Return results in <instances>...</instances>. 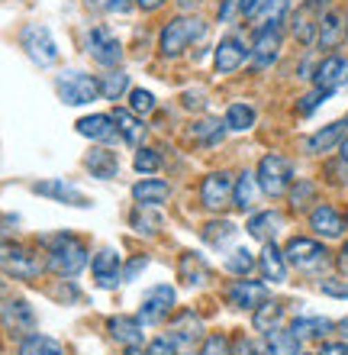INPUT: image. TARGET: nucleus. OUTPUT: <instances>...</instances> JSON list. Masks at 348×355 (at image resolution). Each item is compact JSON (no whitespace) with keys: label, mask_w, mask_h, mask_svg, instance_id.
<instances>
[{"label":"nucleus","mask_w":348,"mask_h":355,"mask_svg":"<svg viewBox=\"0 0 348 355\" xmlns=\"http://www.w3.org/2000/svg\"><path fill=\"white\" fill-rule=\"evenodd\" d=\"M291 17V0H262L258 13L252 17L255 29H268V26H284Z\"/></svg>","instance_id":"28"},{"label":"nucleus","mask_w":348,"mask_h":355,"mask_svg":"<svg viewBox=\"0 0 348 355\" xmlns=\"http://www.w3.org/2000/svg\"><path fill=\"white\" fill-rule=\"evenodd\" d=\"M17 355H65V349L58 339L46 336V333H33V336L19 339Z\"/></svg>","instance_id":"33"},{"label":"nucleus","mask_w":348,"mask_h":355,"mask_svg":"<svg viewBox=\"0 0 348 355\" xmlns=\"http://www.w3.org/2000/svg\"><path fill=\"white\" fill-rule=\"evenodd\" d=\"M342 265H345V268H348V243L342 245Z\"/></svg>","instance_id":"56"},{"label":"nucleus","mask_w":348,"mask_h":355,"mask_svg":"<svg viewBox=\"0 0 348 355\" xmlns=\"http://www.w3.org/2000/svg\"><path fill=\"white\" fill-rule=\"evenodd\" d=\"M255 178H258V187H262V194L268 197H284L291 191L293 184V168L291 162L284 159L281 152H268L262 162H258V168H255Z\"/></svg>","instance_id":"5"},{"label":"nucleus","mask_w":348,"mask_h":355,"mask_svg":"<svg viewBox=\"0 0 348 355\" xmlns=\"http://www.w3.org/2000/svg\"><path fill=\"white\" fill-rule=\"evenodd\" d=\"M226 300L232 310H258L268 300L264 281H232L226 288Z\"/></svg>","instance_id":"15"},{"label":"nucleus","mask_w":348,"mask_h":355,"mask_svg":"<svg viewBox=\"0 0 348 355\" xmlns=\"http://www.w3.org/2000/svg\"><path fill=\"white\" fill-rule=\"evenodd\" d=\"M306 3H313V7H329L332 0H306Z\"/></svg>","instance_id":"55"},{"label":"nucleus","mask_w":348,"mask_h":355,"mask_svg":"<svg viewBox=\"0 0 348 355\" xmlns=\"http://www.w3.org/2000/svg\"><path fill=\"white\" fill-rule=\"evenodd\" d=\"M190 136L197 142H203V146H213V142H219L223 136H226V123L223 120H213V116H207V120H197L194 126H190Z\"/></svg>","instance_id":"37"},{"label":"nucleus","mask_w":348,"mask_h":355,"mask_svg":"<svg viewBox=\"0 0 348 355\" xmlns=\"http://www.w3.org/2000/svg\"><path fill=\"white\" fill-rule=\"evenodd\" d=\"M345 39V17L339 10H322L320 13V33H316V46L332 52L339 49V42Z\"/></svg>","instance_id":"23"},{"label":"nucleus","mask_w":348,"mask_h":355,"mask_svg":"<svg viewBox=\"0 0 348 355\" xmlns=\"http://www.w3.org/2000/svg\"><path fill=\"white\" fill-rule=\"evenodd\" d=\"M345 81H348V62L339 55V52H329L320 65L313 68V85H316V91H322V94H336Z\"/></svg>","instance_id":"14"},{"label":"nucleus","mask_w":348,"mask_h":355,"mask_svg":"<svg viewBox=\"0 0 348 355\" xmlns=\"http://www.w3.org/2000/svg\"><path fill=\"white\" fill-rule=\"evenodd\" d=\"M178 278L187 284V288H197L203 281L210 278V265L200 259L197 252H184L178 259Z\"/></svg>","instance_id":"30"},{"label":"nucleus","mask_w":348,"mask_h":355,"mask_svg":"<svg viewBox=\"0 0 348 355\" xmlns=\"http://www.w3.org/2000/svg\"><path fill=\"white\" fill-rule=\"evenodd\" d=\"M42 268L46 265L39 262L26 245L0 239V271L3 275H10V278H17V281H36L42 275Z\"/></svg>","instance_id":"6"},{"label":"nucleus","mask_w":348,"mask_h":355,"mask_svg":"<svg viewBox=\"0 0 348 355\" xmlns=\"http://www.w3.org/2000/svg\"><path fill=\"white\" fill-rule=\"evenodd\" d=\"M84 168L91 171L94 178H104V181H110V178H116V168H120V162H116L113 152L107 149H94L84 155Z\"/></svg>","instance_id":"34"},{"label":"nucleus","mask_w":348,"mask_h":355,"mask_svg":"<svg viewBox=\"0 0 348 355\" xmlns=\"http://www.w3.org/2000/svg\"><path fill=\"white\" fill-rule=\"evenodd\" d=\"M345 39H348V17H345Z\"/></svg>","instance_id":"57"},{"label":"nucleus","mask_w":348,"mask_h":355,"mask_svg":"<svg viewBox=\"0 0 348 355\" xmlns=\"http://www.w3.org/2000/svg\"><path fill=\"white\" fill-rule=\"evenodd\" d=\"M281 320H284V304H277V300H264L262 307L252 313V327L258 329V333H271V329L281 327Z\"/></svg>","instance_id":"35"},{"label":"nucleus","mask_w":348,"mask_h":355,"mask_svg":"<svg viewBox=\"0 0 348 355\" xmlns=\"http://www.w3.org/2000/svg\"><path fill=\"white\" fill-rule=\"evenodd\" d=\"M284 230V216L277 210H258V214L248 216V226H245V233L258 239V243H274Z\"/></svg>","instance_id":"22"},{"label":"nucleus","mask_w":348,"mask_h":355,"mask_svg":"<svg viewBox=\"0 0 348 355\" xmlns=\"http://www.w3.org/2000/svg\"><path fill=\"white\" fill-rule=\"evenodd\" d=\"M107 333L113 339L116 346H142V339H145V323L139 317H110L107 320Z\"/></svg>","instance_id":"20"},{"label":"nucleus","mask_w":348,"mask_h":355,"mask_svg":"<svg viewBox=\"0 0 348 355\" xmlns=\"http://www.w3.org/2000/svg\"><path fill=\"white\" fill-rule=\"evenodd\" d=\"M258 194H262V187H258V178L252 171H242V175L235 178V187H232V207L235 210H252L258 204Z\"/></svg>","instance_id":"29"},{"label":"nucleus","mask_w":348,"mask_h":355,"mask_svg":"<svg viewBox=\"0 0 348 355\" xmlns=\"http://www.w3.org/2000/svg\"><path fill=\"white\" fill-rule=\"evenodd\" d=\"M281 46H284V29L281 26H268V29H255L252 39V65L255 68H271L281 58Z\"/></svg>","instance_id":"12"},{"label":"nucleus","mask_w":348,"mask_h":355,"mask_svg":"<svg viewBox=\"0 0 348 355\" xmlns=\"http://www.w3.org/2000/svg\"><path fill=\"white\" fill-rule=\"evenodd\" d=\"M178 355H194V352H178Z\"/></svg>","instance_id":"59"},{"label":"nucleus","mask_w":348,"mask_h":355,"mask_svg":"<svg viewBox=\"0 0 348 355\" xmlns=\"http://www.w3.org/2000/svg\"><path fill=\"white\" fill-rule=\"evenodd\" d=\"M132 168L139 171V175H155V171L161 168V155L155 149H149V146H142V149H136Z\"/></svg>","instance_id":"42"},{"label":"nucleus","mask_w":348,"mask_h":355,"mask_svg":"<svg viewBox=\"0 0 348 355\" xmlns=\"http://www.w3.org/2000/svg\"><path fill=\"white\" fill-rule=\"evenodd\" d=\"M55 94L68 107H87L100 97V81L87 71H62L55 78Z\"/></svg>","instance_id":"4"},{"label":"nucleus","mask_w":348,"mask_h":355,"mask_svg":"<svg viewBox=\"0 0 348 355\" xmlns=\"http://www.w3.org/2000/svg\"><path fill=\"white\" fill-rule=\"evenodd\" d=\"M297 355H306V352H297Z\"/></svg>","instance_id":"61"},{"label":"nucleus","mask_w":348,"mask_h":355,"mask_svg":"<svg viewBox=\"0 0 348 355\" xmlns=\"http://www.w3.org/2000/svg\"><path fill=\"white\" fill-rule=\"evenodd\" d=\"M316 355H348V343H322Z\"/></svg>","instance_id":"50"},{"label":"nucleus","mask_w":348,"mask_h":355,"mask_svg":"<svg viewBox=\"0 0 348 355\" xmlns=\"http://www.w3.org/2000/svg\"><path fill=\"white\" fill-rule=\"evenodd\" d=\"M232 187L235 178L229 171H210L203 181H200V207L210 210V214H219L232 204Z\"/></svg>","instance_id":"8"},{"label":"nucleus","mask_w":348,"mask_h":355,"mask_svg":"<svg viewBox=\"0 0 348 355\" xmlns=\"http://www.w3.org/2000/svg\"><path fill=\"white\" fill-rule=\"evenodd\" d=\"M255 265H258V259H255L248 249H232V252L226 255V271H229V275H239V278H242V275H248Z\"/></svg>","instance_id":"41"},{"label":"nucleus","mask_w":348,"mask_h":355,"mask_svg":"<svg viewBox=\"0 0 348 355\" xmlns=\"http://www.w3.org/2000/svg\"><path fill=\"white\" fill-rule=\"evenodd\" d=\"M255 120H258V113H255V107H248V103L235 101L226 107V116H223V123H226L229 132H248L255 126Z\"/></svg>","instance_id":"32"},{"label":"nucleus","mask_w":348,"mask_h":355,"mask_svg":"<svg viewBox=\"0 0 348 355\" xmlns=\"http://www.w3.org/2000/svg\"><path fill=\"white\" fill-rule=\"evenodd\" d=\"M0 327H3V333H7L10 339H26L36 333V313H33V307H29L26 300H7L3 307H0Z\"/></svg>","instance_id":"10"},{"label":"nucleus","mask_w":348,"mask_h":355,"mask_svg":"<svg viewBox=\"0 0 348 355\" xmlns=\"http://www.w3.org/2000/svg\"><path fill=\"white\" fill-rule=\"evenodd\" d=\"M248 62V46L239 36H223L213 49V71L217 75H232Z\"/></svg>","instance_id":"13"},{"label":"nucleus","mask_w":348,"mask_h":355,"mask_svg":"<svg viewBox=\"0 0 348 355\" xmlns=\"http://www.w3.org/2000/svg\"><path fill=\"white\" fill-rule=\"evenodd\" d=\"M171 197V184L158 181V178H142L139 184H132V200L139 207H158Z\"/></svg>","instance_id":"27"},{"label":"nucleus","mask_w":348,"mask_h":355,"mask_svg":"<svg viewBox=\"0 0 348 355\" xmlns=\"http://www.w3.org/2000/svg\"><path fill=\"white\" fill-rule=\"evenodd\" d=\"M342 139H345V123L342 120L326 123V126H320V130L306 139V152H310V155H326V152L339 149Z\"/></svg>","instance_id":"25"},{"label":"nucleus","mask_w":348,"mask_h":355,"mask_svg":"<svg viewBox=\"0 0 348 355\" xmlns=\"http://www.w3.org/2000/svg\"><path fill=\"white\" fill-rule=\"evenodd\" d=\"M145 355H178V349L171 346L168 336H155L149 346H145Z\"/></svg>","instance_id":"47"},{"label":"nucleus","mask_w":348,"mask_h":355,"mask_svg":"<svg viewBox=\"0 0 348 355\" xmlns=\"http://www.w3.org/2000/svg\"><path fill=\"white\" fill-rule=\"evenodd\" d=\"M122 355H145V349H139V346H126V349H122Z\"/></svg>","instance_id":"53"},{"label":"nucleus","mask_w":348,"mask_h":355,"mask_svg":"<svg viewBox=\"0 0 348 355\" xmlns=\"http://www.w3.org/2000/svg\"><path fill=\"white\" fill-rule=\"evenodd\" d=\"M75 130H77V136L94 139V142H110L113 136H120V132H116L113 116H107V113H91V116H81V120L75 123Z\"/></svg>","instance_id":"24"},{"label":"nucleus","mask_w":348,"mask_h":355,"mask_svg":"<svg viewBox=\"0 0 348 355\" xmlns=\"http://www.w3.org/2000/svg\"><path fill=\"white\" fill-rule=\"evenodd\" d=\"M200 355H235L232 352V339L223 336V333H210V336H203Z\"/></svg>","instance_id":"44"},{"label":"nucleus","mask_w":348,"mask_h":355,"mask_svg":"<svg viewBox=\"0 0 348 355\" xmlns=\"http://www.w3.org/2000/svg\"><path fill=\"white\" fill-rule=\"evenodd\" d=\"M287 194H291V204H293V207H300V204H303V197H310V194H313V184H310V181H300V184L293 187V191H287Z\"/></svg>","instance_id":"49"},{"label":"nucleus","mask_w":348,"mask_h":355,"mask_svg":"<svg viewBox=\"0 0 348 355\" xmlns=\"http://www.w3.org/2000/svg\"><path fill=\"white\" fill-rule=\"evenodd\" d=\"M320 291H322V294H329V297H339V300L348 297V284H345V281H339V278H326L320 284Z\"/></svg>","instance_id":"48"},{"label":"nucleus","mask_w":348,"mask_h":355,"mask_svg":"<svg viewBox=\"0 0 348 355\" xmlns=\"http://www.w3.org/2000/svg\"><path fill=\"white\" fill-rule=\"evenodd\" d=\"M310 230L316 239H329L332 243V239H342V236H345L348 226H345V216H342L332 204H320L310 214Z\"/></svg>","instance_id":"18"},{"label":"nucleus","mask_w":348,"mask_h":355,"mask_svg":"<svg viewBox=\"0 0 348 355\" xmlns=\"http://www.w3.org/2000/svg\"><path fill=\"white\" fill-rule=\"evenodd\" d=\"M129 110L136 113V116H149V113L155 110V94L145 91V87H132L129 91Z\"/></svg>","instance_id":"43"},{"label":"nucleus","mask_w":348,"mask_h":355,"mask_svg":"<svg viewBox=\"0 0 348 355\" xmlns=\"http://www.w3.org/2000/svg\"><path fill=\"white\" fill-rule=\"evenodd\" d=\"M84 49H87V55L94 58L97 65L116 68L122 62L120 39H116L107 26H91V29H87V33H84Z\"/></svg>","instance_id":"9"},{"label":"nucleus","mask_w":348,"mask_h":355,"mask_svg":"<svg viewBox=\"0 0 348 355\" xmlns=\"http://www.w3.org/2000/svg\"><path fill=\"white\" fill-rule=\"evenodd\" d=\"M284 259H287L291 268L303 271V275H320V271L329 268V249L320 239H313V236H293V239H287Z\"/></svg>","instance_id":"3"},{"label":"nucleus","mask_w":348,"mask_h":355,"mask_svg":"<svg viewBox=\"0 0 348 355\" xmlns=\"http://www.w3.org/2000/svg\"><path fill=\"white\" fill-rule=\"evenodd\" d=\"M203 33H207V23L200 17H174L161 26L158 52L165 58H178V55H184L197 39H203Z\"/></svg>","instance_id":"2"},{"label":"nucleus","mask_w":348,"mask_h":355,"mask_svg":"<svg viewBox=\"0 0 348 355\" xmlns=\"http://www.w3.org/2000/svg\"><path fill=\"white\" fill-rule=\"evenodd\" d=\"M129 226L142 236H152V233H158L161 216L155 214V207H136V210L129 214Z\"/></svg>","instance_id":"38"},{"label":"nucleus","mask_w":348,"mask_h":355,"mask_svg":"<svg viewBox=\"0 0 348 355\" xmlns=\"http://www.w3.org/2000/svg\"><path fill=\"white\" fill-rule=\"evenodd\" d=\"M200 336H203V320H200L194 310H181L178 317L171 320L168 339L174 349H184V352H187V346L200 343Z\"/></svg>","instance_id":"17"},{"label":"nucleus","mask_w":348,"mask_h":355,"mask_svg":"<svg viewBox=\"0 0 348 355\" xmlns=\"http://www.w3.org/2000/svg\"><path fill=\"white\" fill-rule=\"evenodd\" d=\"M332 329H336V323L326 317H297L291 323V333L300 339V343L303 339H326Z\"/></svg>","instance_id":"31"},{"label":"nucleus","mask_w":348,"mask_h":355,"mask_svg":"<svg viewBox=\"0 0 348 355\" xmlns=\"http://www.w3.org/2000/svg\"><path fill=\"white\" fill-rule=\"evenodd\" d=\"M145 265H149V259H136V262H129V268L122 271V281H132L142 268H145Z\"/></svg>","instance_id":"51"},{"label":"nucleus","mask_w":348,"mask_h":355,"mask_svg":"<svg viewBox=\"0 0 348 355\" xmlns=\"http://www.w3.org/2000/svg\"><path fill=\"white\" fill-rule=\"evenodd\" d=\"M126 91H129V75L120 71V68H113L110 75L100 78V97H107V101H120Z\"/></svg>","instance_id":"39"},{"label":"nucleus","mask_w":348,"mask_h":355,"mask_svg":"<svg viewBox=\"0 0 348 355\" xmlns=\"http://www.w3.org/2000/svg\"><path fill=\"white\" fill-rule=\"evenodd\" d=\"M291 36L300 42L303 49H310L316 42V33H320V17H316V7L313 3H303L300 10H293L291 17Z\"/></svg>","instance_id":"21"},{"label":"nucleus","mask_w":348,"mask_h":355,"mask_svg":"<svg viewBox=\"0 0 348 355\" xmlns=\"http://www.w3.org/2000/svg\"><path fill=\"white\" fill-rule=\"evenodd\" d=\"M46 243V239H42ZM48 249H46V268L52 271V275H58V278H75V275H81L87 265V245L81 243V239H75V236H52L48 239Z\"/></svg>","instance_id":"1"},{"label":"nucleus","mask_w":348,"mask_h":355,"mask_svg":"<svg viewBox=\"0 0 348 355\" xmlns=\"http://www.w3.org/2000/svg\"><path fill=\"white\" fill-rule=\"evenodd\" d=\"M19 42H23L26 55L33 58L39 68H48V65H55V62H58L55 39H52V33H48L42 23H29V26H23V33H19Z\"/></svg>","instance_id":"7"},{"label":"nucleus","mask_w":348,"mask_h":355,"mask_svg":"<svg viewBox=\"0 0 348 355\" xmlns=\"http://www.w3.org/2000/svg\"><path fill=\"white\" fill-rule=\"evenodd\" d=\"M91 271H94L97 288L113 291L122 278V259L113 252V249H97V255L91 259Z\"/></svg>","instance_id":"19"},{"label":"nucleus","mask_w":348,"mask_h":355,"mask_svg":"<svg viewBox=\"0 0 348 355\" xmlns=\"http://www.w3.org/2000/svg\"><path fill=\"white\" fill-rule=\"evenodd\" d=\"M326 97H329V94H322V91H316V87H313L310 94H303V97H300V103H297V113H300V116H310V113L316 110V107H320Z\"/></svg>","instance_id":"45"},{"label":"nucleus","mask_w":348,"mask_h":355,"mask_svg":"<svg viewBox=\"0 0 348 355\" xmlns=\"http://www.w3.org/2000/svg\"><path fill=\"white\" fill-rule=\"evenodd\" d=\"M345 226H348V214H345Z\"/></svg>","instance_id":"60"},{"label":"nucleus","mask_w":348,"mask_h":355,"mask_svg":"<svg viewBox=\"0 0 348 355\" xmlns=\"http://www.w3.org/2000/svg\"><path fill=\"white\" fill-rule=\"evenodd\" d=\"M113 123H116V132L122 136V142H129V146H139L142 136H145V126H142V120L132 110H116Z\"/></svg>","instance_id":"36"},{"label":"nucleus","mask_w":348,"mask_h":355,"mask_svg":"<svg viewBox=\"0 0 348 355\" xmlns=\"http://www.w3.org/2000/svg\"><path fill=\"white\" fill-rule=\"evenodd\" d=\"M200 236H203L210 245H223L235 236V226L229 223V220H210V223L200 230Z\"/></svg>","instance_id":"40"},{"label":"nucleus","mask_w":348,"mask_h":355,"mask_svg":"<svg viewBox=\"0 0 348 355\" xmlns=\"http://www.w3.org/2000/svg\"><path fill=\"white\" fill-rule=\"evenodd\" d=\"M235 17H242V0H219L217 23H232Z\"/></svg>","instance_id":"46"},{"label":"nucleus","mask_w":348,"mask_h":355,"mask_svg":"<svg viewBox=\"0 0 348 355\" xmlns=\"http://www.w3.org/2000/svg\"><path fill=\"white\" fill-rule=\"evenodd\" d=\"M33 194L48 197V200H55V204H65V207H91V197L81 194L77 187H71L68 181H62V178L36 181V184H33Z\"/></svg>","instance_id":"16"},{"label":"nucleus","mask_w":348,"mask_h":355,"mask_svg":"<svg viewBox=\"0 0 348 355\" xmlns=\"http://www.w3.org/2000/svg\"><path fill=\"white\" fill-rule=\"evenodd\" d=\"M258 268H262V278L271 281V284L287 281V259H284V249H277L274 243H264L262 255H258Z\"/></svg>","instance_id":"26"},{"label":"nucleus","mask_w":348,"mask_h":355,"mask_svg":"<svg viewBox=\"0 0 348 355\" xmlns=\"http://www.w3.org/2000/svg\"><path fill=\"white\" fill-rule=\"evenodd\" d=\"M339 152H342V162H345V165H348V136H345V139H342Z\"/></svg>","instance_id":"54"},{"label":"nucleus","mask_w":348,"mask_h":355,"mask_svg":"<svg viewBox=\"0 0 348 355\" xmlns=\"http://www.w3.org/2000/svg\"><path fill=\"white\" fill-rule=\"evenodd\" d=\"M174 300H178V294H174L171 284H155V288H149V294L142 297L139 320L142 323H149V327H158V323H165V320L171 317Z\"/></svg>","instance_id":"11"},{"label":"nucleus","mask_w":348,"mask_h":355,"mask_svg":"<svg viewBox=\"0 0 348 355\" xmlns=\"http://www.w3.org/2000/svg\"><path fill=\"white\" fill-rule=\"evenodd\" d=\"M165 3H168V0H136V7L145 10V13H155V10H161Z\"/></svg>","instance_id":"52"},{"label":"nucleus","mask_w":348,"mask_h":355,"mask_svg":"<svg viewBox=\"0 0 348 355\" xmlns=\"http://www.w3.org/2000/svg\"><path fill=\"white\" fill-rule=\"evenodd\" d=\"M342 123H345V132H348V116H345V120H342Z\"/></svg>","instance_id":"58"}]
</instances>
